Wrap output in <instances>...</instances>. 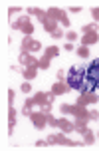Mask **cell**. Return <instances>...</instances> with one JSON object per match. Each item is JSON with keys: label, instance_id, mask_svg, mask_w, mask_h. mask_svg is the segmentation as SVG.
Wrapping results in <instances>:
<instances>
[{"label": "cell", "instance_id": "1", "mask_svg": "<svg viewBox=\"0 0 99 151\" xmlns=\"http://www.w3.org/2000/svg\"><path fill=\"white\" fill-rule=\"evenodd\" d=\"M85 80V70L83 68H71L68 74V83L71 86V88H75V90H79V86H81V82Z\"/></svg>", "mask_w": 99, "mask_h": 151}, {"label": "cell", "instance_id": "2", "mask_svg": "<svg viewBox=\"0 0 99 151\" xmlns=\"http://www.w3.org/2000/svg\"><path fill=\"white\" fill-rule=\"evenodd\" d=\"M85 76H87L89 80H93L95 83H99V60L91 62V66L85 70Z\"/></svg>", "mask_w": 99, "mask_h": 151}, {"label": "cell", "instance_id": "3", "mask_svg": "<svg viewBox=\"0 0 99 151\" xmlns=\"http://www.w3.org/2000/svg\"><path fill=\"white\" fill-rule=\"evenodd\" d=\"M93 16H95V18H99V10H93Z\"/></svg>", "mask_w": 99, "mask_h": 151}]
</instances>
